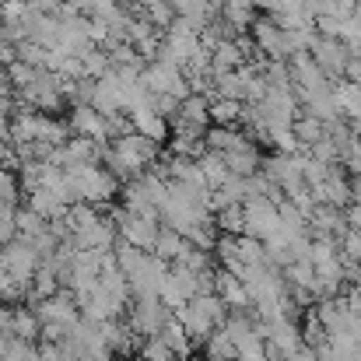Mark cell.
Returning <instances> with one entry per match:
<instances>
[{"label":"cell","mask_w":361,"mask_h":361,"mask_svg":"<svg viewBox=\"0 0 361 361\" xmlns=\"http://www.w3.org/2000/svg\"><path fill=\"white\" fill-rule=\"evenodd\" d=\"M102 158H106V169L116 176V179H133V176H140V172H147L151 165H154V158H158V140H151V137H144V133H123L116 137L109 147H102Z\"/></svg>","instance_id":"obj_1"},{"label":"cell","mask_w":361,"mask_h":361,"mask_svg":"<svg viewBox=\"0 0 361 361\" xmlns=\"http://www.w3.org/2000/svg\"><path fill=\"white\" fill-rule=\"evenodd\" d=\"M176 316H179V323L186 326V334L193 341H207L228 319V305L221 302L218 291H200L197 298H190L186 305H179Z\"/></svg>","instance_id":"obj_2"},{"label":"cell","mask_w":361,"mask_h":361,"mask_svg":"<svg viewBox=\"0 0 361 361\" xmlns=\"http://www.w3.org/2000/svg\"><path fill=\"white\" fill-rule=\"evenodd\" d=\"M39 323H42V337L46 341H67V334L81 323V305L74 298V291H56L42 302L32 305Z\"/></svg>","instance_id":"obj_3"},{"label":"cell","mask_w":361,"mask_h":361,"mask_svg":"<svg viewBox=\"0 0 361 361\" xmlns=\"http://www.w3.org/2000/svg\"><path fill=\"white\" fill-rule=\"evenodd\" d=\"M71 172V183H74V193H78V200H88V204H109L113 197H116V176L109 172V169H102L99 161H88V165H74V169H67Z\"/></svg>","instance_id":"obj_4"},{"label":"cell","mask_w":361,"mask_h":361,"mask_svg":"<svg viewBox=\"0 0 361 361\" xmlns=\"http://www.w3.org/2000/svg\"><path fill=\"white\" fill-rule=\"evenodd\" d=\"M144 85H147L154 95H169V99H176V102H183L186 95H193L186 71L176 67V63H169V60L147 63V67H144Z\"/></svg>","instance_id":"obj_5"},{"label":"cell","mask_w":361,"mask_h":361,"mask_svg":"<svg viewBox=\"0 0 361 361\" xmlns=\"http://www.w3.org/2000/svg\"><path fill=\"white\" fill-rule=\"evenodd\" d=\"M242 211H245V235L267 242L281 232V207L274 197H249Z\"/></svg>","instance_id":"obj_6"},{"label":"cell","mask_w":361,"mask_h":361,"mask_svg":"<svg viewBox=\"0 0 361 361\" xmlns=\"http://www.w3.org/2000/svg\"><path fill=\"white\" fill-rule=\"evenodd\" d=\"M200 291H204V274H193L190 267H183V263H172L158 298H161L169 309H179V305H186L190 298H197Z\"/></svg>","instance_id":"obj_7"},{"label":"cell","mask_w":361,"mask_h":361,"mask_svg":"<svg viewBox=\"0 0 361 361\" xmlns=\"http://www.w3.org/2000/svg\"><path fill=\"white\" fill-rule=\"evenodd\" d=\"M116 228H120V242H130V245H137V249H154V242H158V232H161V225H158V214H133V211H116Z\"/></svg>","instance_id":"obj_8"},{"label":"cell","mask_w":361,"mask_h":361,"mask_svg":"<svg viewBox=\"0 0 361 361\" xmlns=\"http://www.w3.org/2000/svg\"><path fill=\"white\" fill-rule=\"evenodd\" d=\"M165 323H169V305H165L158 295L137 298V305H133V312H130V326H133L137 337H158Z\"/></svg>","instance_id":"obj_9"},{"label":"cell","mask_w":361,"mask_h":361,"mask_svg":"<svg viewBox=\"0 0 361 361\" xmlns=\"http://www.w3.org/2000/svg\"><path fill=\"white\" fill-rule=\"evenodd\" d=\"M4 263H7V270H11L25 288H32V277H35L42 256H39V249H35L32 242L18 235V239H11L7 245H4Z\"/></svg>","instance_id":"obj_10"},{"label":"cell","mask_w":361,"mask_h":361,"mask_svg":"<svg viewBox=\"0 0 361 361\" xmlns=\"http://www.w3.org/2000/svg\"><path fill=\"white\" fill-rule=\"evenodd\" d=\"M78 305H81V316H88L95 323H106V319H120V312L126 309V295H116V291L95 284L88 295L78 298Z\"/></svg>","instance_id":"obj_11"},{"label":"cell","mask_w":361,"mask_h":361,"mask_svg":"<svg viewBox=\"0 0 361 361\" xmlns=\"http://www.w3.org/2000/svg\"><path fill=\"white\" fill-rule=\"evenodd\" d=\"M176 123V133H190V137H204L207 133V123H211V99L207 95H186L179 102V113L172 116Z\"/></svg>","instance_id":"obj_12"},{"label":"cell","mask_w":361,"mask_h":361,"mask_svg":"<svg viewBox=\"0 0 361 361\" xmlns=\"http://www.w3.org/2000/svg\"><path fill=\"white\" fill-rule=\"evenodd\" d=\"M312 56H316V63L330 74V78H341L344 71H348V60H351V46L348 42H341V39H334V35H316V42H312V49H309Z\"/></svg>","instance_id":"obj_13"},{"label":"cell","mask_w":361,"mask_h":361,"mask_svg":"<svg viewBox=\"0 0 361 361\" xmlns=\"http://www.w3.org/2000/svg\"><path fill=\"white\" fill-rule=\"evenodd\" d=\"M252 42H256V49H259L263 56H270V60H288V56H291V53H288V32H284L281 21H270V18L252 21Z\"/></svg>","instance_id":"obj_14"},{"label":"cell","mask_w":361,"mask_h":361,"mask_svg":"<svg viewBox=\"0 0 361 361\" xmlns=\"http://www.w3.org/2000/svg\"><path fill=\"white\" fill-rule=\"evenodd\" d=\"M256 323H259V319H256ZM263 334H267V351H270L274 358H284V355H291V351H298V348L305 344V337H302V330H298L295 319L263 323Z\"/></svg>","instance_id":"obj_15"},{"label":"cell","mask_w":361,"mask_h":361,"mask_svg":"<svg viewBox=\"0 0 361 361\" xmlns=\"http://www.w3.org/2000/svg\"><path fill=\"white\" fill-rule=\"evenodd\" d=\"M92 106L102 113V116H120L123 113V81L116 71L95 78V88H92Z\"/></svg>","instance_id":"obj_16"},{"label":"cell","mask_w":361,"mask_h":361,"mask_svg":"<svg viewBox=\"0 0 361 361\" xmlns=\"http://www.w3.org/2000/svg\"><path fill=\"white\" fill-rule=\"evenodd\" d=\"M71 133H85V137H95L99 144H106L109 140V116H102L92 102H85V106H74V113H71Z\"/></svg>","instance_id":"obj_17"},{"label":"cell","mask_w":361,"mask_h":361,"mask_svg":"<svg viewBox=\"0 0 361 361\" xmlns=\"http://www.w3.org/2000/svg\"><path fill=\"white\" fill-rule=\"evenodd\" d=\"M312 193H316L319 204H330V207H348L351 204V183L337 165H330V172L312 186Z\"/></svg>","instance_id":"obj_18"},{"label":"cell","mask_w":361,"mask_h":361,"mask_svg":"<svg viewBox=\"0 0 361 361\" xmlns=\"http://www.w3.org/2000/svg\"><path fill=\"white\" fill-rule=\"evenodd\" d=\"M214 291L221 295V302L228 309H252V295H249L245 281H242L239 274H232L228 267L214 274Z\"/></svg>","instance_id":"obj_19"},{"label":"cell","mask_w":361,"mask_h":361,"mask_svg":"<svg viewBox=\"0 0 361 361\" xmlns=\"http://www.w3.org/2000/svg\"><path fill=\"white\" fill-rule=\"evenodd\" d=\"M245 56H249V42H242V39H221L211 49V71L214 74L239 71V67H245Z\"/></svg>","instance_id":"obj_20"},{"label":"cell","mask_w":361,"mask_h":361,"mask_svg":"<svg viewBox=\"0 0 361 361\" xmlns=\"http://www.w3.org/2000/svg\"><path fill=\"white\" fill-rule=\"evenodd\" d=\"M116 221H109V218H99L92 228H85V232H78V235H71L78 249H95V252H106V249H116Z\"/></svg>","instance_id":"obj_21"},{"label":"cell","mask_w":361,"mask_h":361,"mask_svg":"<svg viewBox=\"0 0 361 361\" xmlns=\"http://www.w3.org/2000/svg\"><path fill=\"white\" fill-rule=\"evenodd\" d=\"M225 161H228V169H232L235 176H256L259 165H263L259 147L252 144V137H242L235 147H228V151H225Z\"/></svg>","instance_id":"obj_22"},{"label":"cell","mask_w":361,"mask_h":361,"mask_svg":"<svg viewBox=\"0 0 361 361\" xmlns=\"http://www.w3.org/2000/svg\"><path fill=\"white\" fill-rule=\"evenodd\" d=\"M309 225L316 228V235H330V239H341L351 225H348V214L344 207H330V204H319L309 218Z\"/></svg>","instance_id":"obj_23"},{"label":"cell","mask_w":361,"mask_h":361,"mask_svg":"<svg viewBox=\"0 0 361 361\" xmlns=\"http://www.w3.org/2000/svg\"><path fill=\"white\" fill-rule=\"evenodd\" d=\"M130 116V130H137V133H144V137H151V140H165L169 137V120L154 109V102L151 106H144V109H133V113H126Z\"/></svg>","instance_id":"obj_24"},{"label":"cell","mask_w":361,"mask_h":361,"mask_svg":"<svg viewBox=\"0 0 361 361\" xmlns=\"http://www.w3.org/2000/svg\"><path fill=\"white\" fill-rule=\"evenodd\" d=\"M28 207L35 211V214H42L46 221H53V218H63L67 214V200H60L53 190H46V186H28Z\"/></svg>","instance_id":"obj_25"},{"label":"cell","mask_w":361,"mask_h":361,"mask_svg":"<svg viewBox=\"0 0 361 361\" xmlns=\"http://www.w3.org/2000/svg\"><path fill=\"white\" fill-rule=\"evenodd\" d=\"M190 245H193V242L186 239L183 232H176V228H161V232H158V242H154V252H158L165 263H179V259L190 252Z\"/></svg>","instance_id":"obj_26"},{"label":"cell","mask_w":361,"mask_h":361,"mask_svg":"<svg viewBox=\"0 0 361 361\" xmlns=\"http://www.w3.org/2000/svg\"><path fill=\"white\" fill-rule=\"evenodd\" d=\"M334 95H337V109H341V116L351 123H361V85L358 81H341L337 88H334Z\"/></svg>","instance_id":"obj_27"},{"label":"cell","mask_w":361,"mask_h":361,"mask_svg":"<svg viewBox=\"0 0 361 361\" xmlns=\"http://www.w3.org/2000/svg\"><path fill=\"white\" fill-rule=\"evenodd\" d=\"M165 344H169V351L176 355V358H186L190 355V348H193V337L186 334V326L179 323V316H169V323L161 326V334H158Z\"/></svg>","instance_id":"obj_28"},{"label":"cell","mask_w":361,"mask_h":361,"mask_svg":"<svg viewBox=\"0 0 361 361\" xmlns=\"http://www.w3.org/2000/svg\"><path fill=\"white\" fill-rule=\"evenodd\" d=\"M225 21L239 32V28H252L256 21V0H221Z\"/></svg>","instance_id":"obj_29"},{"label":"cell","mask_w":361,"mask_h":361,"mask_svg":"<svg viewBox=\"0 0 361 361\" xmlns=\"http://www.w3.org/2000/svg\"><path fill=\"white\" fill-rule=\"evenodd\" d=\"M204 355H207V361H239L235 341L225 334V326H221V330H214V334L204 341Z\"/></svg>","instance_id":"obj_30"},{"label":"cell","mask_w":361,"mask_h":361,"mask_svg":"<svg viewBox=\"0 0 361 361\" xmlns=\"http://www.w3.org/2000/svg\"><path fill=\"white\" fill-rule=\"evenodd\" d=\"M200 169H204V179H207V186L211 190H218L228 176H232V169H228V161H225V154H218V151H204L200 158Z\"/></svg>","instance_id":"obj_31"},{"label":"cell","mask_w":361,"mask_h":361,"mask_svg":"<svg viewBox=\"0 0 361 361\" xmlns=\"http://www.w3.org/2000/svg\"><path fill=\"white\" fill-rule=\"evenodd\" d=\"M11 334L21 337V341H35L42 334V323H39L35 309H14L11 312Z\"/></svg>","instance_id":"obj_32"},{"label":"cell","mask_w":361,"mask_h":361,"mask_svg":"<svg viewBox=\"0 0 361 361\" xmlns=\"http://www.w3.org/2000/svg\"><path fill=\"white\" fill-rule=\"evenodd\" d=\"M295 137H298L302 151H309L312 144H319L326 137V123L316 120V116H302V120H295Z\"/></svg>","instance_id":"obj_33"},{"label":"cell","mask_w":361,"mask_h":361,"mask_svg":"<svg viewBox=\"0 0 361 361\" xmlns=\"http://www.w3.org/2000/svg\"><path fill=\"white\" fill-rule=\"evenodd\" d=\"M95 221H99V214H95V204H88V200H78V204H71V207H67V225H71V235H78V232L92 228Z\"/></svg>","instance_id":"obj_34"},{"label":"cell","mask_w":361,"mask_h":361,"mask_svg":"<svg viewBox=\"0 0 361 361\" xmlns=\"http://www.w3.org/2000/svg\"><path fill=\"white\" fill-rule=\"evenodd\" d=\"M242 137V130H235V126H218V130H207L204 133V144H207V151H218V154H225L228 147H235Z\"/></svg>","instance_id":"obj_35"},{"label":"cell","mask_w":361,"mask_h":361,"mask_svg":"<svg viewBox=\"0 0 361 361\" xmlns=\"http://www.w3.org/2000/svg\"><path fill=\"white\" fill-rule=\"evenodd\" d=\"M242 120V102L239 99H211V123L218 126H232Z\"/></svg>","instance_id":"obj_36"},{"label":"cell","mask_w":361,"mask_h":361,"mask_svg":"<svg viewBox=\"0 0 361 361\" xmlns=\"http://www.w3.org/2000/svg\"><path fill=\"white\" fill-rule=\"evenodd\" d=\"M214 221H218V228H221L225 235H245V211H242V204L221 207Z\"/></svg>","instance_id":"obj_37"},{"label":"cell","mask_w":361,"mask_h":361,"mask_svg":"<svg viewBox=\"0 0 361 361\" xmlns=\"http://www.w3.org/2000/svg\"><path fill=\"white\" fill-rule=\"evenodd\" d=\"M14 225H18V235L21 239H35V235H42L49 225H46V218L42 214H35L32 207H25V211H18L14 214Z\"/></svg>","instance_id":"obj_38"},{"label":"cell","mask_w":361,"mask_h":361,"mask_svg":"<svg viewBox=\"0 0 361 361\" xmlns=\"http://www.w3.org/2000/svg\"><path fill=\"white\" fill-rule=\"evenodd\" d=\"M39 71H42V67H32V63H25V60H14V63L7 67L11 88H18V92H21V88H28V85L39 78Z\"/></svg>","instance_id":"obj_39"},{"label":"cell","mask_w":361,"mask_h":361,"mask_svg":"<svg viewBox=\"0 0 361 361\" xmlns=\"http://www.w3.org/2000/svg\"><path fill=\"white\" fill-rule=\"evenodd\" d=\"M46 46L39 42V39H25V42H18V60H25V63H32V67H46Z\"/></svg>","instance_id":"obj_40"},{"label":"cell","mask_w":361,"mask_h":361,"mask_svg":"<svg viewBox=\"0 0 361 361\" xmlns=\"http://www.w3.org/2000/svg\"><path fill=\"white\" fill-rule=\"evenodd\" d=\"M140 358L144 361H176V355L169 351V344L161 337H147V344L140 348Z\"/></svg>","instance_id":"obj_41"},{"label":"cell","mask_w":361,"mask_h":361,"mask_svg":"<svg viewBox=\"0 0 361 361\" xmlns=\"http://www.w3.org/2000/svg\"><path fill=\"white\" fill-rule=\"evenodd\" d=\"M0 200H18V176L7 165H0Z\"/></svg>","instance_id":"obj_42"},{"label":"cell","mask_w":361,"mask_h":361,"mask_svg":"<svg viewBox=\"0 0 361 361\" xmlns=\"http://www.w3.org/2000/svg\"><path fill=\"white\" fill-rule=\"evenodd\" d=\"M341 242H344V256L361 263V228H348V232L341 235Z\"/></svg>","instance_id":"obj_43"},{"label":"cell","mask_w":361,"mask_h":361,"mask_svg":"<svg viewBox=\"0 0 361 361\" xmlns=\"http://www.w3.org/2000/svg\"><path fill=\"white\" fill-rule=\"evenodd\" d=\"M28 14V0H4L0 4V18L4 21H21Z\"/></svg>","instance_id":"obj_44"},{"label":"cell","mask_w":361,"mask_h":361,"mask_svg":"<svg viewBox=\"0 0 361 361\" xmlns=\"http://www.w3.org/2000/svg\"><path fill=\"white\" fill-rule=\"evenodd\" d=\"M14 60H18V46H14V42H4V39H0V67H11Z\"/></svg>","instance_id":"obj_45"},{"label":"cell","mask_w":361,"mask_h":361,"mask_svg":"<svg viewBox=\"0 0 361 361\" xmlns=\"http://www.w3.org/2000/svg\"><path fill=\"white\" fill-rule=\"evenodd\" d=\"M344 78H348V81H358V85H361V53H351V60H348V71H344Z\"/></svg>","instance_id":"obj_46"},{"label":"cell","mask_w":361,"mask_h":361,"mask_svg":"<svg viewBox=\"0 0 361 361\" xmlns=\"http://www.w3.org/2000/svg\"><path fill=\"white\" fill-rule=\"evenodd\" d=\"M78 361H109V351H88V355H81Z\"/></svg>","instance_id":"obj_47"},{"label":"cell","mask_w":361,"mask_h":361,"mask_svg":"<svg viewBox=\"0 0 361 361\" xmlns=\"http://www.w3.org/2000/svg\"><path fill=\"white\" fill-rule=\"evenodd\" d=\"M11 92V78H7V67H0V99Z\"/></svg>","instance_id":"obj_48"},{"label":"cell","mask_w":361,"mask_h":361,"mask_svg":"<svg viewBox=\"0 0 361 361\" xmlns=\"http://www.w3.org/2000/svg\"><path fill=\"white\" fill-rule=\"evenodd\" d=\"M137 4H140V7L147 11V7H151V4H158V0H137Z\"/></svg>","instance_id":"obj_49"},{"label":"cell","mask_w":361,"mask_h":361,"mask_svg":"<svg viewBox=\"0 0 361 361\" xmlns=\"http://www.w3.org/2000/svg\"><path fill=\"white\" fill-rule=\"evenodd\" d=\"M0 270H4V245H0Z\"/></svg>","instance_id":"obj_50"},{"label":"cell","mask_w":361,"mask_h":361,"mask_svg":"<svg viewBox=\"0 0 361 361\" xmlns=\"http://www.w3.org/2000/svg\"><path fill=\"white\" fill-rule=\"evenodd\" d=\"M0 165H4V144H0Z\"/></svg>","instance_id":"obj_51"},{"label":"cell","mask_w":361,"mask_h":361,"mask_svg":"<svg viewBox=\"0 0 361 361\" xmlns=\"http://www.w3.org/2000/svg\"><path fill=\"white\" fill-rule=\"evenodd\" d=\"M126 361H144V358H140V355H137V358H126Z\"/></svg>","instance_id":"obj_52"},{"label":"cell","mask_w":361,"mask_h":361,"mask_svg":"<svg viewBox=\"0 0 361 361\" xmlns=\"http://www.w3.org/2000/svg\"><path fill=\"white\" fill-rule=\"evenodd\" d=\"M193 361H200V358H193Z\"/></svg>","instance_id":"obj_53"}]
</instances>
